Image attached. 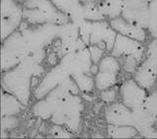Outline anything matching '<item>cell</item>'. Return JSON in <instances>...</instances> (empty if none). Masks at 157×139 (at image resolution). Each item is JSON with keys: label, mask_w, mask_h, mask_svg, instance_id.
<instances>
[{"label": "cell", "mask_w": 157, "mask_h": 139, "mask_svg": "<svg viewBox=\"0 0 157 139\" xmlns=\"http://www.w3.org/2000/svg\"><path fill=\"white\" fill-rule=\"evenodd\" d=\"M152 99H153V100H152L151 102L153 103V107H154V110L157 111V94H156V95H154Z\"/></svg>", "instance_id": "obj_1"}]
</instances>
